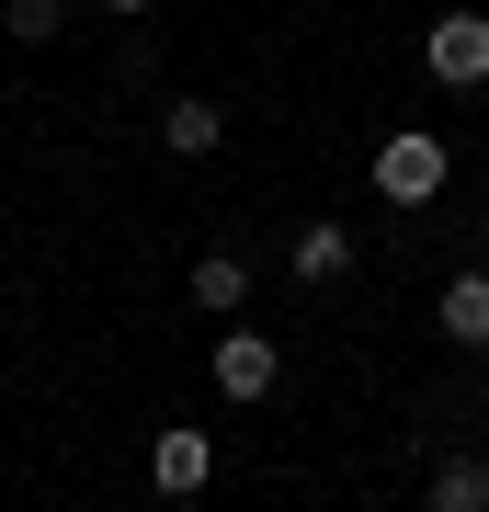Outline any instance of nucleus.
<instances>
[{"label": "nucleus", "mask_w": 489, "mask_h": 512, "mask_svg": "<svg viewBox=\"0 0 489 512\" xmlns=\"http://www.w3.org/2000/svg\"><path fill=\"white\" fill-rule=\"evenodd\" d=\"M160 148H171V160H217V148H228V114L205 103V92H182V103L160 114Z\"/></svg>", "instance_id": "7"}, {"label": "nucleus", "mask_w": 489, "mask_h": 512, "mask_svg": "<svg viewBox=\"0 0 489 512\" xmlns=\"http://www.w3.org/2000/svg\"><path fill=\"white\" fill-rule=\"evenodd\" d=\"M433 319H444V342H455V353H489V274H478V262H467V274H444Z\"/></svg>", "instance_id": "4"}, {"label": "nucleus", "mask_w": 489, "mask_h": 512, "mask_svg": "<svg viewBox=\"0 0 489 512\" xmlns=\"http://www.w3.org/2000/svg\"><path fill=\"white\" fill-rule=\"evenodd\" d=\"M148 478H160V490H171V501H194V490H205V478H217V444H205V433H194V421H182V433H160V444H148Z\"/></svg>", "instance_id": "5"}, {"label": "nucleus", "mask_w": 489, "mask_h": 512, "mask_svg": "<svg viewBox=\"0 0 489 512\" xmlns=\"http://www.w3.org/2000/svg\"><path fill=\"white\" fill-rule=\"evenodd\" d=\"M103 12H160V0H103Z\"/></svg>", "instance_id": "11"}, {"label": "nucleus", "mask_w": 489, "mask_h": 512, "mask_svg": "<svg viewBox=\"0 0 489 512\" xmlns=\"http://www.w3.org/2000/svg\"><path fill=\"white\" fill-rule=\"evenodd\" d=\"M57 23H69V0H0V35L12 46H57Z\"/></svg>", "instance_id": "10"}, {"label": "nucleus", "mask_w": 489, "mask_h": 512, "mask_svg": "<svg viewBox=\"0 0 489 512\" xmlns=\"http://www.w3.org/2000/svg\"><path fill=\"white\" fill-rule=\"evenodd\" d=\"M285 274H296V285H342V274H353V228H342V217H308L296 251H285Z\"/></svg>", "instance_id": "6"}, {"label": "nucleus", "mask_w": 489, "mask_h": 512, "mask_svg": "<svg viewBox=\"0 0 489 512\" xmlns=\"http://www.w3.org/2000/svg\"><path fill=\"white\" fill-rule=\"evenodd\" d=\"M433 512H489V456H444L433 467Z\"/></svg>", "instance_id": "9"}, {"label": "nucleus", "mask_w": 489, "mask_h": 512, "mask_svg": "<svg viewBox=\"0 0 489 512\" xmlns=\"http://www.w3.org/2000/svg\"><path fill=\"white\" fill-rule=\"evenodd\" d=\"M273 376H285V353L262 330H217V399H273Z\"/></svg>", "instance_id": "3"}, {"label": "nucleus", "mask_w": 489, "mask_h": 512, "mask_svg": "<svg viewBox=\"0 0 489 512\" xmlns=\"http://www.w3.org/2000/svg\"><path fill=\"white\" fill-rule=\"evenodd\" d=\"M182 296H194L205 319H239V296H251V262H239V251H205L194 274H182Z\"/></svg>", "instance_id": "8"}, {"label": "nucleus", "mask_w": 489, "mask_h": 512, "mask_svg": "<svg viewBox=\"0 0 489 512\" xmlns=\"http://www.w3.org/2000/svg\"><path fill=\"white\" fill-rule=\"evenodd\" d=\"M421 69H433L444 92H489V0H467V12H444L433 35H421Z\"/></svg>", "instance_id": "2"}, {"label": "nucleus", "mask_w": 489, "mask_h": 512, "mask_svg": "<svg viewBox=\"0 0 489 512\" xmlns=\"http://www.w3.org/2000/svg\"><path fill=\"white\" fill-rule=\"evenodd\" d=\"M364 171H376V194H387V205H433V194L455 183V148H444L433 126H399V137H387Z\"/></svg>", "instance_id": "1"}]
</instances>
